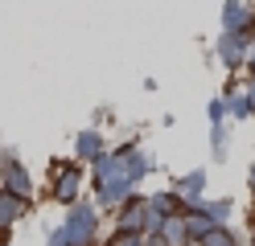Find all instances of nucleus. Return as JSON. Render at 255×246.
Listing matches in <instances>:
<instances>
[{
  "label": "nucleus",
  "mask_w": 255,
  "mask_h": 246,
  "mask_svg": "<svg viewBox=\"0 0 255 246\" xmlns=\"http://www.w3.org/2000/svg\"><path fill=\"white\" fill-rule=\"evenodd\" d=\"M95 226H99V213H95V205H70L66 209V238L74 242V246H91L95 242Z\"/></svg>",
  "instance_id": "1"
},
{
  "label": "nucleus",
  "mask_w": 255,
  "mask_h": 246,
  "mask_svg": "<svg viewBox=\"0 0 255 246\" xmlns=\"http://www.w3.org/2000/svg\"><path fill=\"white\" fill-rule=\"evenodd\" d=\"M222 33H227V37H239V41H247L255 33V12H251L247 0H231V4L222 8Z\"/></svg>",
  "instance_id": "2"
},
{
  "label": "nucleus",
  "mask_w": 255,
  "mask_h": 246,
  "mask_svg": "<svg viewBox=\"0 0 255 246\" xmlns=\"http://www.w3.org/2000/svg\"><path fill=\"white\" fill-rule=\"evenodd\" d=\"M74 152H78V160L83 164H95V160H103V136L95 127H87L83 136L74 140Z\"/></svg>",
  "instance_id": "3"
},
{
  "label": "nucleus",
  "mask_w": 255,
  "mask_h": 246,
  "mask_svg": "<svg viewBox=\"0 0 255 246\" xmlns=\"http://www.w3.org/2000/svg\"><path fill=\"white\" fill-rule=\"evenodd\" d=\"M202 189H206V168H194V172L177 176V193H181V201L202 205Z\"/></svg>",
  "instance_id": "4"
},
{
  "label": "nucleus",
  "mask_w": 255,
  "mask_h": 246,
  "mask_svg": "<svg viewBox=\"0 0 255 246\" xmlns=\"http://www.w3.org/2000/svg\"><path fill=\"white\" fill-rule=\"evenodd\" d=\"M4 189H8L12 197H21V201L33 193V180H29L25 164H4Z\"/></svg>",
  "instance_id": "5"
},
{
  "label": "nucleus",
  "mask_w": 255,
  "mask_h": 246,
  "mask_svg": "<svg viewBox=\"0 0 255 246\" xmlns=\"http://www.w3.org/2000/svg\"><path fill=\"white\" fill-rule=\"evenodd\" d=\"M181 218H185V230H189V242H206V234L214 230V222L206 218L202 205H189V213H181Z\"/></svg>",
  "instance_id": "6"
},
{
  "label": "nucleus",
  "mask_w": 255,
  "mask_h": 246,
  "mask_svg": "<svg viewBox=\"0 0 255 246\" xmlns=\"http://www.w3.org/2000/svg\"><path fill=\"white\" fill-rule=\"evenodd\" d=\"M218 58L231 66V70H239V66L247 62V41H239V37H227V33H222L218 37Z\"/></svg>",
  "instance_id": "7"
},
{
  "label": "nucleus",
  "mask_w": 255,
  "mask_h": 246,
  "mask_svg": "<svg viewBox=\"0 0 255 246\" xmlns=\"http://www.w3.org/2000/svg\"><path fill=\"white\" fill-rule=\"evenodd\" d=\"M54 197H58L62 205H78V168L54 176Z\"/></svg>",
  "instance_id": "8"
},
{
  "label": "nucleus",
  "mask_w": 255,
  "mask_h": 246,
  "mask_svg": "<svg viewBox=\"0 0 255 246\" xmlns=\"http://www.w3.org/2000/svg\"><path fill=\"white\" fill-rule=\"evenodd\" d=\"M21 213H25V201H21V197H12L8 189H0V230L17 226Z\"/></svg>",
  "instance_id": "9"
},
{
  "label": "nucleus",
  "mask_w": 255,
  "mask_h": 246,
  "mask_svg": "<svg viewBox=\"0 0 255 246\" xmlns=\"http://www.w3.org/2000/svg\"><path fill=\"white\" fill-rule=\"evenodd\" d=\"M161 238H165L169 246H189V230H185V218H181V213H177V218H169V222H165Z\"/></svg>",
  "instance_id": "10"
},
{
  "label": "nucleus",
  "mask_w": 255,
  "mask_h": 246,
  "mask_svg": "<svg viewBox=\"0 0 255 246\" xmlns=\"http://www.w3.org/2000/svg\"><path fill=\"white\" fill-rule=\"evenodd\" d=\"M148 209L161 213V218H177V193H152Z\"/></svg>",
  "instance_id": "11"
},
{
  "label": "nucleus",
  "mask_w": 255,
  "mask_h": 246,
  "mask_svg": "<svg viewBox=\"0 0 255 246\" xmlns=\"http://www.w3.org/2000/svg\"><path fill=\"white\" fill-rule=\"evenodd\" d=\"M227 111L239 115V119H243V115H251V98H247V90H235V94L227 98Z\"/></svg>",
  "instance_id": "12"
},
{
  "label": "nucleus",
  "mask_w": 255,
  "mask_h": 246,
  "mask_svg": "<svg viewBox=\"0 0 255 246\" xmlns=\"http://www.w3.org/2000/svg\"><path fill=\"white\" fill-rule=\"evenodd\" d=\"M202 246H235V234H231L227 226H214L210 234H206V242H202Z\"/></svg>",
  "instance_id": "13"
},
{
  "label": "nucleus",
  "mask_w": 255,
  "mask_h": 246,
  "mask_svg": "<svg viewBox=\"0 0 255 246\" xmlns=\"http://www.w3.org/2000/svg\"><path fill=\"white\" fill-rule=\"evenodd\" d=\"M210 144H214V156H218V160L227 156V127H214V136H210Z\"/></svg>",
  "instance_id": "14"
},
{
  "label": "nucleus",
  "mask_w": 255,
  "mask_h": 246,
  "mask_svg": "<svg viewBox=\"0 0 255 246\" xmlns=\"http://www.w3.org/2000/svg\"><path fill=\"white\" fill-rule=\"evenodd\" d=\"M45 246H74V242L66 238V230H50V238H45Z\"/></svg>",
  "instance_id": "15"
},
{
  "label": "nucleus",
  "mask_w": 255,
  "mask_h": 246,
  "mask_svg": "<svg viewBox=\"0 0 255 246\" xmlns=\"http://www.w3.org/2000/svg\"><path fill=\"white\" fill-rule=\"evenodd\" d=\"M144 246H169V242H165L161 234H144Z\"/></svg>",
  "instance_id": "16"
},
{
  "label": "nucleus",
  "mask_w": 255,
  "mask_h": 246,
  "mask_svg": "<svg viewBox=\"0 0 255 246\" xmlns=\"http://www.w3.org/2000/svg\"><path fill=\"white\" fill-rule=\"evenodd\" d=\"M247 98H251V115H255V78H251V86H247Z\"/></svg>",
  "instance_id": "17"
},
{
  "label": "nucleus",
  "mask_w": 255,
  "mask_h": 246,
  "mask_svg": "<svg viewBox=\"0 0 255 246\" xmlns=\"http://www.w3.org/2000/svg\"><path fill=\"white\" fill-rule=\"evenodd\" d=\"M251 193H255V168H251Z\"/></svg>",
  "instance_id": "18"
},
{
  "label": "nucleus",
  "mask_w": 255,
  "mask_h": 246,
  "mask_svg": "<svg viewBox=\"0 0 255 246\" xmlns=\"http://www.w3.org/2000/svg\"><path fill=\"white\" fill-rule=\"evenodd\" d=\"M189 246H202V242H189Z\"/></svg>",
  "instance_id": "19"
}]
</instances>
